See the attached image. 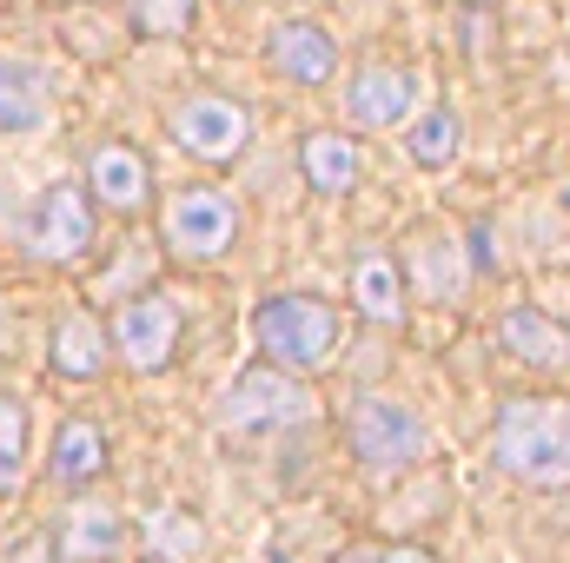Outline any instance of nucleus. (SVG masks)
I'll return each instance as SVG.
<instances>
[{
  "mask_svg": "<svg viewBox=\"0 0 570 563\" xmlns=\"http://www.w3.org/2000/svg\"><path fill=\"white\" fill-rule=\"evenodd\" d=\"M491 457H498V471H511L531 491H564L570 484V398H511L498 412Z\"/></svg>",
  "mask_w": 570,
  "mask_h": 563,
  "instance_id": "1",
  "label": "nucleus"
},
{
  "mask_svg": "<svg viewBox=\"0 0 570 563\" xmlns=\"http://www.w3.org/2000/svg\"><path fill=\"white\" fill-rule=\"evenodd\" d=\"M253 338L279 372H318L338 345V312L325 298H305V292H273L253 312Z\"/></svg>",
  "mask_w": 570,
  "mask_h": 563,
  "instance_id": "2",
  "label": "nucleus"
},
{
  "mask_svg": "<svg viewBox=\"0 0 570 563\" xmlns=\"http://www.w3.org/2000/svg\"><path fill=\"white\" fill-rule=\"evenodd\" d=\"M352 451L379 477L385 471H412L425 457V424L399 398H358V412H352Z\"/></svg>",
  "mask_w": 570,
  "mask_h": 563,
  "instance_id": "3",
  "label": "nucleus"
},
{
  "mask_svg": "<svg viewBox=\"0 0 570 563\" xmlns=\"http://www.w3.org/2000/svg\"><path fill=\"white\" fill-rule=\"evenodd\" d=\"M239 239V206L219 186H179L166 206V246L186 259H219Z\"/></svg>",
  "mask_w": 570,
  "mask_h": 563,
  "instance_id": "4",
  "label": "nucleus"
},
{
  "mask_svg": "<svg viewBox=\"0 0 570 563\" xmlns=\"http://www.w3.org/2000/svg\"><path fill=\"white\" fill-rule=\"evenodd\" d=\"M298 418H312V392L298 378H285V372H246L219 398V424L226 431H285Z\"/></svg>",
  "mask_w": 570,
  "mask_h": 563,
  "instance_id": "5",
  "label": "nucleus"
},
{
  "mask_svg": "<svg viewBox=\"0 0 570 563\" xmlns=\"http://www.w3.org/2000/svg\"><path fill=\"white\" fill-rule=\"evenodd\" d=\"M27 246H33V259H53V266L87 259L94 253V199H87V186H73V179L53 186L40 199V219L27 233Z\"/></svg>",
  "mask_w": 570,
  "mask_h": 563,
  "instance_id": "6",
  "label": "nucleus"
},
{
  "mask_svg": "<svg viewBox=\"0 0 570 563\" xmlns=\"http://www.w3.org/2000/svg\"><path fill=\"white\" fill-rule=\"evenodd\" d=\"M173 345H179V305H173L166 292H146V298H134V305L114 318V352H120L134 372H159V365L173 358Z\"/></svg>",
  "mask_w": 570,
  "mask_h": 563,
  "instance_id": "7",
  "label": "nucleus"
},
{
  "mask_svg": "<svg viewBox=\"0 0 570 563\" xmlns=\"http://www.w3.org/2000/svg\"><path fill=\"white\" fill-rule=\"evenodd\" d=\"M173 134L186 152H199V159H233L246 134H253V120H246V107L239 100H219V93H199V100H186L179 113H173Z\"/></svg>",
  "mask_w": 570,
  "mask_h": 563,
  "instance_id": "8",
  "label": "nucleus"
},
{
  "mask_svg": "<svg viewBox=\"0 0 570 563\" xmlns=\"http://www.w3.org/2000/svg\"><path fill=\"white\" fill-rule=\"evenodd\" d=\"M127 544H134V531H127V517L107 511V504H73V511L60 517V531H53L60 563H114Z\"/></svg>",
  "mask_w": 570,
  "mask_h": 563,
  "instance_id": "9",
  "label": "nucleus"
},
{
  "mask_svg": "<svg viewBox=\"0 0 570 563\" xmlns=\"http://www.w3.org/2000/svg\"><path fill=\"white\" fill-rule=\"evenodd\" d=\"M266 53H273V67H279L285 80H298V87H325V80L338 73V47H332V33L312 27V20H279Z\"/></svg>",
  "mask_w": 570,
  "mask_h": 563,
  "instance_id": "10",
  "label": "nucleus"
},
{
  "mask_svg": "<svg viewBox=\"0 0 570 563\" xmlns=\"http://www.w3.org/2000/svg\"><path fill=\"white\" fill-rule=\"evenodd\" d=\"M412 107H419V73H405V67H372L352 87L358 127H399V120H412Z\"/></svg>",
  "mask_w": 570,
  "mask_h": 563,
  "instance_id": "11",
  "label": "nucleus"
},
{
  "mask_svg": "<svg viewBox=\"0 0 570 563\" xmlns=\"http://www.w3.org/2000/svg\"><path fill=\"white\" fill-rule=\"evenodd\" d=\"M146 186H153V172H146V159L127 140H107L100 152H94L87 192H100L114 213H140V206H146Z\"/></svg>",
  "mask_w": 570,
  "mask_h": 563,
  "instance_id": "12",
  "label": "nucleus"
},
{
  "mask_svg": "<svg viewBox=\"0 0 570 563\" xmlns=\"http://www.w3.org/2000/svg\"><path fill=\"white\" fill-rule=\"evenodd\" d=\"M498 338H504V352H518L524 365H570V332L564 325H551L544 312H531V305L504 312Z\"/></svg>",
  "mask_w": 570,
  "mask_h": 563,
  "instance_id": "13",
  "label": "nucleus"
},
{
  "mask_svg": "<svg viewBox=\"0 0 570 563\" xmlns=\"http://www.w3.org/2000/svg\"><path fill=\"white\" fill-rule=\"evenodd\" d=\"M47 127V87L27 60L0 53V134H33Z\"/></svg>",
  "mask_w": 570,
  "mask_h": 563,
  "instance_id": "14",
  "label": "nucleus"
},
{
  "mask_svg": "<svg viewBox=\"0 0 570 563\" xmlns=\"http://www.w3.org/2000/svg\"><path fill=\"white\" fill-rule=\"evenodd\" d=\"M352 298H358V312L379 318V325H399V318H405V285H399V266H392L385 253H365V259L352 266Z\"/></svg>",
  "mask_w": 570,
  "mask_h": 563,
  "instance_id": "15",
  "label": "nucleus"
},
{
  "mask_svg": "<svg viewBox=\"0 0 570 563\" xmlns=\"http://www.w3.org/2000/svg\"><path fill=\"white\" fill-rule=\"evenodd\" d=\"M100 471H107V437L87 418L60 424V437H53V477H60V484H87V477H100Z\"/></svg>",
  "mask_w": 570,
  "mask_h": 563,
  "instance_id": "16",
  "label": "nucleus"
},
{
  "mask_svg": "<svg viewBox=\"0 0 570 563\" xmlns=\"http://www.w3.org/2000/svg\"><path fill=\"white\" fill-rule=\"evenodd\" d=\"M305 179L312 192H352L358 186V146L338 134H312L305 140Z\"/></svg>",
  "mask_w": 570,
  "mask_h": 563,
  "instance_id": "17",
  "label": "nucleus"
},
{
  "mask_svg": "<svg viewBox=\"0 0 570 563\" xmlns=\"http://www.w3.org/2000/svg\"><path fill=\"white\" fill-rule=\"evenodd\" d=\"M53 365H60L67 378H94V372H100V325H94L87 312H73V318L53 325Z\"/></svg>",
  "mask_w": 570,
  "mask_h": 563,
  "instance_id": "18",
  "label": "nucleus"
},
{
  "mask_svg": "<svg viewBox=\"0 0 570 563\" xmlns=\"http://www.w3.org/2000/svg\"><path fill=\"white\" fill-rule=\"evenodd\" d=\"M20 464H27V405L0 398V497L20 484Z\"/></svg>",
  "mask_w": 570,
  "mask_h": 563,
  "instance_id": "19",
  "label": "nucleus"
},
{
  "mask_svg": "<svg viewBox=\"0 0 570 563\" xmlns=\"http://www.w3.org/2000/svg\"><path fill=\"white\" fill-rule=\"evenodd\" d=\"M451 152H458V113L438 107V113H425V120L412 127V159H419V166H444Z\"/></svg>",
  "mask_w": 570,
  "mask_h": 563,
  "instance_id": "20",
  "label": "nucleus"
},
{
  "mask_svg": "<svg viewBox=\"0 0 570 563\" xmlns=\"http://www.w3.org/2000/svg\"><path fill=\"white\" fill-rule=\"evenodd\" d=\"M127 13H134V27L140 33H186V20H193V0H127Z\"/></svg>",
  "mask_w": 570,
  "mask_h": 563,
  "instance_id": "21",
  "label": "nucleus"
},
{
  "mask_svg": "<svg viewBox=\"0 0 570 563\" xmlns=\"http://www.w3.org/2000/svg\"><path fill=\"white\" fill-rule=\"evenodd\" d=\"M419 266H425V292H431V298H458V285H464V266H458L451 239H431L425 253H419Z\"/></svg>",
  "mask_w": 570,
  "mask_h": 563,
  "instance_id": "22",
  "label": "nucleus"
},
{
  "mask_svg": "<svg viewBox=\"0 0 570 563\" xmlns=\"http://www.w3.org/2000/svg\"><path fill=\"white\" fill-rule=\"evenodd\" d=\"M159 537H166V551H193V544H199V531H193V524H173V517L159 524Z\"/></svg>",
  "mask_w": 570,
  "mask_h": 563,
  "instance_id": "23",
  "label": "nucleus"
},
{
  "mask_svg": "<svg viewBox=\"0 0 570 563\" xmlns=\"http://www.w3.org/2000/svg\"><path fill=\"white\" fill-rule=\"evenodd\" d=\"M379 563H431V557H425V551H412V544H405V551H385Z\"/></svg>",
  "mask_w": 570,
  "mask_h": 563,
  "instance_id": "24",
  "label": "nucleus"
},
{
  "mask_svg": "<svg viewBox=\"0 0 570 563\" xmlns=\"http://www.w3.org/2000/svg\"><path fill=\"white\" fill-rule=\"evenodd\" d=\"M338 563H379V557H372V551H345Z\"/></svg>",
  "mask_w": 570,
  "mask_h": 563,
  "instance_id": "25",
  "label": "nucleus"
}]
</instances>
